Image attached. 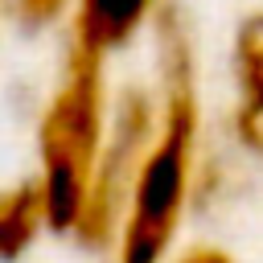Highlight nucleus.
I'll list each match as a JSON object with an SVG mask.
<instances>
[{
  "label": "nucleus",
  "mask_w": 263,
  "mask_h": 263,
  "mask_svg": "<svg viewBox=\"0 0 263 263\" xmlns=\"http://www.w3.org/2000/svg\"><path fill=\"white\" fill-rule=\"evenodd\" d=\"M168 263H234L222 247H210V242H197V247H185L181 255H173Z\"/></svg>",
  "instance_id": "8"
},
{
  "label": "nucleus",
  "mask_w": 263,
  "mask_h": 263,
  "mask_svg": "<svg viewBox=\"0 0 263 263\" xmlns=\"http://www.w3.org/2000/svg\"><path fill=\"white\" fill-rule=\"evenodd\" d=\"M49 230V210L37 177L12 181L0 189V263H21Z\"/></svg>",
  "instance_id": "6"
},
{
  "label": "nucleus",
  "mask_w": 263,
  "mask_h": 263,
  "mask_svg": "<svg viewBox=\"0 0 263 263\" xmlns=\"http://www.w3.org/2000/svg\"><path fill=\"white\" fill-rule=\"evenodd\" d=\"M107 123H111L107 58L66 45L58 82L37 115V185L45 193L53 234H70L82 214L107 140Z\"/></svg>",
  "instance_id": "2"
},
{
  "label": "nucleus",
  "mask_w": 263,
  "mask_h": 263,
  "mask_svg": "<svg viewBox=\"0 0 263 263\" xmlns=\"http://www.w3.org/2000/svg\"><path fill=\"white\" fill-rule=\"evenodd\" d=\"M156 132L140 156V168L127 189V205L111 242L115 263H168L189 201L197 193V78L193 49L177 8L160 4L156 21Z\"/></svg>",
  "instance_id": "1"
},
{
  "label": "nucleus",
  "mask_w": 263,
  "mask_h": 263,
  "mask_svg": "<svg viewBox=\"0 0 263 263\" xmlns=\"http://www.w3.org/2000/svg\"><path fill=\"white\" fill-rule=\"evenodd\" d=\"M70 4L74 0H0V12L25 33H45L70 21Z\"/></svg>",
  "instance_id": "7"
},
{
  "label": "nucleus",
  "mask_w": 263,
  "mask_h": 263,
  "mask_svg": "<svg viewBox=\"0 0 263 263\" xmlns=\"http://www.w3.org/2000/svg\"><path fill=\"white\" fill-rule=\"evenodd\" d=\"M230 66H234V136L247 152L263 156V12L238 25Z\"/></svg>",
  "instance_id": "5"
},
{
  "label": "nucleus",
  "mask_w": 263,
  "mask_h": 263,
  "mask_svg": "<svg viewBox=\"0 0 263 263\" xmlns=\"http://www.w3.org/2000/svg\"><path fill=\"white\" fill-rule=\"evenodd\" d=\"M164 0H74L70 4V45L111 58L132 45L160 12Z\"/></svg>",
  "instance_id": "4"
},
{
  "label": "nucleus",
  "mask_w": 263,
  "mask_h": 263,
  "mask_svg": "<svg viewBox=\"0 0 263 263\" xmlns=\"http://www.w3.org/2000/svg\"><path fill=\"white\" fill-rule=\"evenodd\" d=\"M0 16H4V12H0Z\"/></svg>",
  "instance_id": "9"
},
{
  "label": "nucleus",
  "mask_w": 263,
  "mask_h": 263,
  "mask_svg": "<svg viewBox=\"0 0 263 263\" xmlns=\"http://www.w3.org/2000/svg\"><path fill=\"white\" fill-rule=\"evenodd\" d=\"M156 132V95L144 86H127L123 95L111 99V123H107V140L82 201V214L70 230V238L86 251H111L123 205H127V189L132 177L140 168V156L148 148Z\"/></svg>",
  "instance_id": "3"
}]
</instances>
